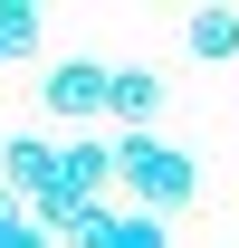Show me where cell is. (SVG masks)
Instances as JSON below:
<instances>
[{
	"instance_id": "obj_8",
	"label": "cell",
	"mask_w": 239,
	"mask_h": 248,
	"mask_svg": "<svg viewBox=\"0 0 239 248\" xmlns=\"http://www.w3.org/2000/svg\"><path fill=\"white\" fill-rule=\"evenodd\" d=\"M0 58H38V0H0Z\"/></svg>"
},
{
	"instance_id": "obj_9",
	"label": "cell",
	"mask_w": 239,
	"mask_h": 248,
	"mask_svg": "<svg viewBox=\"0 0 239 248\" xmlns=\"http://www.w3.org/2000/svg\"><path fill=\"white\" fill-rule=\"evenodd\" d=\"M0 248H58V239H48V229L29 219V201H19L10 182H0Z\"/></svg>"
},
{
	"instance_id": "obj_6",
	"label": "cell",
	"mask_w": 239,
	"mask_h": 248,
	"mask_svg": "<svg viewBox=\"0 0 239 248\" xmlns=\"http://www.w3.org/2000/svg\"><path fill=\"white\" fill-rule=\"evenodd\" d=\"M105 182H115V143H96V134L58 143V191L67 201H105Z\"/></svg>"
},
{
	"instance_id": "obj_7",
	"label": "cell",
	"mask_w": 239,
	"mask_h": 248,
	"mask_svg": "<svg viewBox=\"0 0 239 248\" xmlns=\"http://www.w3.org/2000/svg\"><path fill=\"white\" fill-rule=\"evenodd\" d=\"M182 48H191L201 67L239 58V10H191V19H182Z\"/></svg>"
},
{
	"instance_id": "obj_4",
	"label": "cell",
	"mask_w": 239,
	"mask_h": 248,
	"mask_svg": "<svg viewBox=\"0 0 239 248\" xmlns=\"http://www.w3.org/2000/svg\"><path fill=\"white\" fill-rule=\"evenodd\" d=\"M0 182L19 191V201H48V191H58V143H38V134H10V143H0Z\"/></svg>"
},
{
	"instance_id": "obj_2",
	"label": "cell",
	"mask_w": 239,
	"mask_h": 248,
	"mask_svg": "<svg viewBox=\"0 0 239 248\" xmlns=\"http://www.w3.org/2000/svg\"><path fill=\"white\" fill-rule=\"evenodd\" d=\"M105 77H115V67H96V58H48L38 95H48V115L86 124V115H105Z\"/></svg>"
},
{
	"instance_id": "obj_5",
	"label": "cell",
	"mask_w": 239,
	"mask_h": 248,
	"mask_svg": "<svg viewBox=\"0 0 239 248\" xmlns=\"http://www.w3.org/2000/svg\"><path fill=\"white\" fill-rule=\"evenodd\" d=\"M105 115H115L124 134H144V124L163 115V77H153L144 58H134V67H115V77H105Z\"/></svg>"
},
{
	"instance_id": "obj_1",
	"label": "cell",
	"mask_w": 239,
	"mask_h": 248,
	"mask_svg": "<svg viewBox=\"0 0 239 248\" xmlns=\"http://www.w3.org/2000/svg\"><path fill=\"white\" fill-rule=\"evenodd\" d=\"M115 182H124V210L172 219L201 191V162L182 153V143H163V134H115Z\"/></svg>"
},
{
	"instance_id": "obj_3",
	"label": "cell",
	"mask_w": 239,
	"mask_h": 248,
	"mask_svg": "<svg viewBox=\"0 0 239 248\" xmlns=\"http://www.w3.org/2000/svg\"><path fill=\"white\" fill-rule=\"evenodd\" d=\"M67 248H172V229H163L153 210H115V201H96V210L77 219Z\"/></svg>"
}]
</instances>
